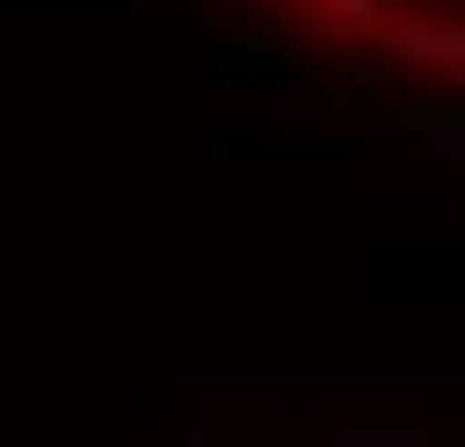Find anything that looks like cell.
Masks as SVG:
<instances>
[{"label":"cell","mask_w":465,"mask_h":447,"mask_svg":"<svg viewBox=\"0 0 465 447\" xmlns=\"http://www.w3.org/2000/svg\"><path fill=\"white\" fill-rule=\"evenodd\" d=\"M242 10L354 74L465 103V0H242Z\"/></svg>","instance_id":"6da1fadb"}]
</instances>
